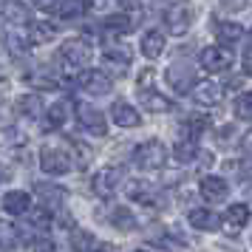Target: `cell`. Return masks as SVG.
<instances>
[{
  "label": "cell",
  "mask_w": 252,
  "mask_h": 252,
  "mask_svg": "<svg viewBox=\"0 0 252 252\" xmlns=\"http://www.w3.org/2000/svg\"><path fill=\"white\" fill-rule=\"evenodd\" d=\"M136 164L142 170H159L164 167V161H167V148L161 145L159 139H148V142H142L136 148Z\"/></svg>",
  "instance_id": "cell-1"
},
{
  "label": "cell",
  "mask_w": 252,
  "mask_h": 252,
  "mask_svg": "<svg viewBox=\"0 0 252 252\" xmlns=\"http://www.w3.org/2000/svg\"><path fill=\"white\" fill-rule=\"evenodd\" d=\"M198 63L210 74H221V71H227L232 65V51H229V46H207L198 54Z\"/></svg>",
  "instance_id": "cell-2"
},
{
  "label": "cell",
  "mask_w": 252,
  "mask_h": 252,
  "mask_svg": "<svg viewBox=\"0 0 252 252\" xmlns=\"http://www.w3.org/2000/svg\"><path fill=\"white\" fill-rule=\"evenodd\" d=\"M94 57V48L80 40V37H74V40H65L63 46H60V60H65L68 65H88Z\"/></svg>",
  "instance_id": "cell-3"
},
{
  "label": "cell",
  "mask_w": 252,
  "mask_h": 252,
  "mask_svg": "<svg viewBox=\"0 0 252 252\" xmlns=\"http://www.w3.org/2000/svg\"><path fill=\"white\" fill-rule=\"evenodd\" d=\"M164 20H167V32L176 37H182L190 26H193L195 20V12L193 6H187V3H179V6H173V9H167V14H164Z\"/></svg>",
  "instance_id": "cell-4"
},
{
  "label": "cell",
  "mask_w": 252,
  "mask_h": 252,
  "mask_svg": "<svg viewBox=\"0 0 252 252\" xmlns=\"http://www.w3.org/2000/svg\"><path fill=\"white\" fill-rule=\"evenodd\" d=\"M40 167L48 176H65L71 170V156H65L57 148H43V153H40Z\"/></svg>",
  "instance_id": "cell-5"
},
{
  "label": "cell",
  "mask_w": 252,
  "mask_h": 252,
  "mask_svg": "<svg viewBox=\"0 0 252 252\" xmlns=\"http://www.w3.org/2000/svg\"><path fill=\"white\" fill-rule=\"evenodd\" d=\"M91 187L94 193L99 195V198H111L116 195V187H119V170L116 167H102V170L94 173L91 179Z\"/></svg>",
  "instance_id": "cell-6"
},
{
  "label": "cell",
  "mask_w": 252,
  "mask_h": 252,
  "mask_svg": "<svg viewBox=\"0 0 252 252\" xmlns=\"http://www.w3.org/2000/svg\"><path fill=\"white\" fill-rule=\"evenodd\" d=\"M164 80L170 82L176 91H190V88H195V71L193 65H184V63H173L170 68H167V74H164Z\"/></svg>",
  "instance_id": "cell-7"
},
{
  "label": "cell",
  "mask_w": 252,
  "mask_h": 252,
  "mask_svg": "<svg viewBox=\"0 0 252 252\" xmlns=\"http://www.w3.org/2000/svg\"><path fill=\"white\" fill-rule=\"evenodd\" d=\"M80 88H85L88 94H94V96H102V94H108L111 88H114V82H111V77L105 74V71H82L80 74Z\"/></svg>",
  "instance_id": "cell-8"
},
{
  "label": "cell",
  "mask_w": 252,
  "mask_h": 252,
  "mask_svg": "<svg viewBox=\"0 0 252 252\" xmlns=\"http://www.w3.org/2000/svg\"><path fill=\"white\" fill-rule=\"evenodd\" d=\"M77 119H80V125L88 130V133H94V136H105V130H108V125H105V116L96 111V108H91V105H80L77 108Z\"/></svg>",
  "instance_id": "cell-9"
},
{
  "label": "cell",
  "mask_w": 252,
  "mask_h": 252,
  "mask_svg": "<svg viewBox=\"0 0 252 252\" xmlns=\"http://www.w3.org/2000/svg\"><path fill=\"white\" fill-rule=\"evenodd\" d=\"M139 105H142L145 111H156V114H167V111L176 108L167 96H161V94L153 91V88H139Z\"/></svg>",
  "instance_id": "cell-10"
},
{
  "label": "cell",
  "mask_w": 252,
  "mask_h": 252,
  "mask_svg": "<svg viewBox=\"0 0 252 252\" xmlns=\"http://www.w3.org/2000/svg\"><path fill=\"white\" fill-rule=\"evenodd\" d=\"M34 193L43 198V207L48 210V204L51 207H57V204H63L65 198H68V190L65 187H60V184H51V182H37L34 184Z\"/></svg>",
  "instance_id": "cell-11"
},
{
  "label": "cell",
  "mask_w": 252,
  "mask_h": 252,
  "mask_svg": "<svg viewBox=\"0 0 252 252\" xmlns=\"http://www.w3.org/2000/svg\"><path fill=\"white\" fill-rule=\"evenodd\" d=\"M193 99L198 105H218L224 99V91H221V85H216V82H195Z\"/></svg>",
  "instance_id": "cell-12"
},
{
  "label": "cell",
  "mask_w": 252,
  "mask_h": 252,
  "mask_svg": "<svg viewBox=\"0 0 252 252\" xmlns=\"http://www.w3.org/2000/svg\"><path fill=\"white\" fill-rule=\"evenodd\" d=\"M201 193H204L207 201H221V198H227L229 184L221 176H204L201 179Z\"/></svg>",
  "instance_id": "cell-13"
},
{
  "label": "cell",
  "mask_w": 252,
  "mask_h": 252,
  "mask_svg": "<svg viewBox=\"0 0 252 252\" xmlns=\"http://www.w3.org/2000/svg\"><path fill=\"white\" fill-rule=\"evenodd\" d=\"M111 119H114L119 127H136L139 125V111L133 108V105H127V102H114Z\"/></svg>",
  "instance_id": "cell-14"
},
{
  "label": "cell",
  "mask_w": 252,
  "mask_h": 252,
  "mask_svg": "<svg viewBox=\"0 0 252 252\" xmlns=\"http://www.w3.org/2000/svg\"><path fill=\"white\" fill-rule=\"evenodd\" d=\"M3 210L12 213V216H23L32 210V198L23 193V190H12V193L3 195Z\"/></svg>",
  "instance_id": "cell-15"
},
{
  "label": "cell",
  "mask_w": 252,
  "mask_h": 252,
  "mask_svg": "<svg viewBox=\"0 0 252 252\" xmlns=\"http://www.w3.org/2000/svg\"><path fill=\"white\" fill-rule=\"evenodd\" d=\"M3 17H6L9 23H14V26H29L32 23V14H29V9H26V3H20V0H6V3H3Z\"/></svg>",
  "instance_id": "cell-16"
},
{
  "label": "cell",
  "mask_w": 252,
  "mask_h": 252,
  "mask_svg": "<svg viewBox=\"0 0 252 252\" xmlns=\"http://www.w3.org/2000/svg\"><path fill=\"white\" fill-rule=\"evenodd\" d=\"M43 111H46V105H43V96H40V94H23V96L17 99V114L20 116L37 119Z\"/></svg>",
  "instance_id": "cell-17"
},
{
  "label": "cell",
  "mask_w": 252,
  "mask_h": 252,
  "mask_svg": "<svg viewBox=\"0 0 252 252\" xmlns=\"http://www.w3.org/2000/svg\"><path fill=\"white\" fill-rule=\"evenodd\" d=\"M164 46H167V40H164V34H161L159 29H153V32H148V34L142 37V54L150 57V60L161 57Z\"/></svg>",
  "instance_id": "cell-18"
},
{
  "label": "cell",
  "mask_w": 252,
  "mask_h": 252,
  "mask_svg": "<svg viewBox=\"0 0 252 252\" xmlns=\"http://www.w3.org/2000/svg\"><path fill=\"white\" fill-rule=\"evenodd\" d=\"M130 57H133V54H130V48L125 46V43H119V46H108L102 51V60L105 63H108V65H119V68H125V65H130Z\"/></svg>",
  "instance_id": "cell-19"
},
{
  "label": "cell",
  "mask_w": 252,
  "mask_h": 252,
  "mask_svg": "<svg viewBox=\"0 0 252 252\" xmlns=\"http://www.w3.org/2000/svg\"><path fill=\"white\" fill-rule=\"evenodd\" d=\"M68 108H71V102L68 99H63V102H57V105H51L48 108V116H46V122H43V130H57L65 119H68Z\"/></svg>",
  "instance_id": "cell-20"
},
{
  "label": "cell",
  "mask_w": 252,
  "mask_h": 252,
  "mask_svg": "<svg viewBox=\"0 0 252 252\" xmlns=\"http://www.w3.org/2000/svg\"><path fill=\"white\" fill-rule=\"evenodd\" d=\"M187 221H190L195 229H204V232L218 229V216L213 213V210H193V213L187 216Z\"/></svg>",
  "instance_id": "cell-21"
},
{
  "label": "cell",
  "mask_w": 252,
  "mask_h": 252,
  "mask_svg": "<svg viewBox=\"0 0 252 252\" xmlns=\"http://www.w3.org/2000/svg\"><path fill=\"white\" fill-rule=\"evenodd\" d=\"M224 221H227V229H232V232H238L247 221H250V207L247 204H232L227 210V216H224Z\"/></svg>",
  "instance_id": "cell-22"
},
{
  "label": "cell",
  "mask_w": 252,
  "mask_h": 252,
  "mask_svg": "<svg viewBox=\"0 0 252 252\" xmlns=\"http://www.w3.org/2000/svg\"><path fill=\"white\" fill-rule=\"evenodd\" d=\"M198 156H201V153H198V145L190 142V139H187V142H179V145L173 148V159L179 161V164H193Z\"/></svg>",
  "instance_id": "cell-23"
},
{
  "label": "cell",
  "mask_w": 252,
  "mask_h": 252,
  "mask_svg": "<svg viewBox=\"0 0 252 252\" xmlns=\"http://www.w3.org/2000/svg\"><path fill=\"white\" fill-rule=\"evenodd\" d=\"M102 29L108 34H127V32H133V23L127 20L125 14H111V17L102 20Z\"/></svg>",
  "instance_id": "cell-24"
},
{
  "label": "cell",
  "mask_w": 252,
  "mask_h": 252,
  "mask_svg": "<svg viewBox=\"0 0 252 252\" xmlns=\"http://www.w3.org/2000/svg\"><path fill=\"white\" fill-rule=\"evenodd\" d=\"M184 130H187L190 142H195V139L201 136V133H207V130H210V116H207V114H193L190 119H187Z\"/></svg>",
  "instance_id": "cell-25"
},
{
  "label": "cell",
  "mask_w": 252,
  "mask_h": 252,
  "mask_svg": "<svg viewBox=\"0 0 252 252\" xmlns=\"http://www.w3.org/2000/svg\"><path fill=\"white\" fill-rule=\"evenodd\" d=\"M216 37L218 43H238L241 37H244V29H241L238 23H218L216 26Z\"/></svg>",
  "instance_id": "cell-26"
},
{
  "label": "cell",
  "mask_w": 252,
  "mask_h": 252,
  "mask_svg": "<svg viewBox=\"0 0 252 252\" xmlns=\"http://www.w3.org/2000/svg\"><path fill=\"white\" fill-rule=\"evenodd\" d=\"M71 247L77 252H94V232L74 227L71 229Z\"/></svg>",
  "instance_id": "cell-27"
},
{
  "label": "cell",
  "mask_w": 252,
  "mask_h": 252,
  "mask_svg": "<svg viewBox=\"0 0 252 252\" xmlns=\"http://www.w3.org/2000/svg\"><path fill=\"white\" fill-rule=\"evenodd\" d=\"M88 6L91 3H85V0H65L63 6H57V12L63 20H74V17H80L82 12H88Z\"/></svg>",
  "instance_id": "cell-28"
},
{
  "label": "cell",
  "mask_w": 252,
  "mask_h": 252,
  "mask_svg": "<svg viewBox=\"0 0 252 252\" xmlns=\"http://www.w3.org/2000/svg\"><path fill=\"white\" fill-rule=\"evenodd\" d=\"M111 221H114V227L122 229V232H130V229L136 227V218H133V213H130V210H125V207H116L114 216H111Z\"/></svg>",
  "instance_id": "cell-29"
},
{
  "label": "cell",
  "mask_w": 252,
  "mask_h": 252,
  "mask_svg": "<svg viewBox=\"0 0 252 252\" xmlns=\"http://www.w3.org/2000/svg\"><path fill=\"white\" fill-rule=\"evenodd\" d=\"M57 34V29L48 23H32V34H29V40L32 43H48L51 37Z\"/></svg>",
  "instance_id": "cell-30"
},
{
  "label": "cell",
  "mask_w": 252,
  "mask_h": 252,
  "mask_svg": "<svg viewBox=\"0 0 252 252\" xmlns=\"http://www.w3.org/2000/svg\"><path fill=\"white\" fill-rule=\"evenodd\" d=\"M235 116L252 122V94H241L238 99H235Z\"/></svg>",
  "instance_id": "cell-31"
},
{
  "label": "cell",
  "mask_w": 252,
  "mask_h": 252,
  "mask_svg": "<svg viewBox=\"0 0 252 252\" xmlns=\"http://www.w3.org/2000/svg\"><path fill=\"white\" fill-rule=\"evenodd\" d=\"M32 213V224H34L37 229H48V224H51V213H48L46 207H34V210H29Z\"/></svg>",
  "instance_id": "cell-32"
},
{
  "label": "cell",
  "mask_w": 252,
  "mask_h": 252,
  "mask_svg": "<svg viewBox=\"0 0 252 252\" xmlns=\"http://www.w3.org/2000/svg\"><path fill=\"white\" fill-rule=\"evenodd\" d=\"M6 40H9V48H12L14 54H20V51H26V48H29L26 34H17L14 29H6Z\"/></svg>",
  "instance_id": "cell-33"
},
{
  "label": "cell",
  "mask_w": 252,
  "mask_h": 252,
  "mask_svg": "<svg viewBox=\"0 0 252 252\" xmlns=\"http://www.w3.org/2000/svg\"><path fill=\"white\" fill-rule=\"evenodd\" d=\"M14 241H17V229H14V224L0 221V244H3V250H6V247H12Z\"/></svg>",
  "instance_id": "cell-34"
},
{
  "label": "cell",
  "mask_w": 252,
  "mask_h": 252,
  "mask_svg": "<svg viewBox=\"0 0 252 252\" xmlns=\"http://www.w3.org/2000/svg\"><path fill=\"white\" fill-rule=\"evenodd\" d=\"M32 6L40 9V12H54V9L60 6V0H32Z\"/></svg>",
  "instance_id": "cell-35"
},
{
  "label": "cell",
  "mask_w": 252,
  "mask_h": 252,
  "mask_svg": "<svg viewBox=\"0 0 252 252\" xmlns=\"http://www.w3.org/2000/svg\"><path fill=\"white\" fill-rule=\"evenodd\" d=\"M221 3V9H227V12H241L244 6H247V0H218Z\"/></svg>",
  "instance_id": "cell-36"
},
{
  "label": "cell",
  "mask_w": 252,
  "mask_h": 252,
  "mask_svg": "<svg viewBox=\"0 0 252 252\" xmlns=\"http://www.w3.org/2000/svg\"><path fill=\"white\" fill-rule=\"evenodd\" d=\"M34 252H54V244L46 238H40V241H34Z\"/></svg>",
  "instance_id": "cell-37"
},
{
  "label": "cell",
  "mask_w": 252,
  "mask_h": 252,
  "mask_svg": "<svg viewBox=\"0 0 252 252\" xmlns=\"http://www.w3.org/2000/svg\"><path fill=\"white\" fill-rule=\"evenodd\" d=\"M241 148H244V153H247V156L252 159V130L247 133V136H244V142H241Z\"/></svg>",
  "instance_id": "cell-38"
},
{
  "label": "cell",
  "mask_w": 252,
  "mask_h": 252,
  "mask_svg": "<svg viewBox=\"0 0 252 252\" xmlns=\"http://www.w3.org/2000/svg\"><path fill=\"white\" fill-rule=\"evenodd\" d=\"M241 63H244V71H247V74H250V77H252V51H247V54H244V60H241Z\"/></svg>",
  "instance_id": "cell-39"
},
{
  "label": "cell",
  "mask_w": 252,
  "mask_h": 252,
  "mask_svg": "<svg viewBox=\"0 0 252 252\" xmlns=\"http://www.w3.org/2000/svg\"><path fill=\"white\" fill-rule=\"evenodd\" d=\"M122 9H139V0H119Z\"/></svg>",
  "instance_id": "cell-40"
},
{
  "label": "cell",
  "mask_w": 252,
  "mask_h": 252,
  "mask_svg": "<svg viewBox=\"0 0 252 252\" xmlns=\"http://www.w3.org/2000/svg\"><path fill=\"white\" fill-rule=\"evenodd\" d=\"M94 252H119V250L111 247V244H99V247H94Z\"/></svg>",
  "instance_id": "cell-41"
},
{
  "label": "cell",
  "mask_w": 252,
  "mask_h": 252,
  "mask_svg": "<svg viewBox=\"0 0 252 252\" xmlns=\"http://www.w3.org/2000/svg\"><path fill=\"white\" fill-rule=\"evenodd\" d=\"M250 51H252V34H250Z\"/></svg>",
  "instance_id": "cell-42"
},
{
  "label": "cell",
  "mask_w": 252,
  "mask_h": 252,
  "mask_svg": "<svg viewBox=\"0 0 252 252\" xmlns=\"http://www.w3.org/2000/svg\"><path fill=\"white\" fill-rule=\"evenodd\" d=\"M136 252H148V250H136Z\"/></svg>",
  "instance_id": "cell-43"
},
{
  "label": "cell",
  "mask_w": 252,
  "mask_h": 252,
  "mask_svg": "<svg viewBox=\"0 0 252 252\" xmlns=\"http://www.w3.org/2000/svg\"><path fill=\"white\" fill-rule=\"evenodd\" d=\"M0 252H9V250H0Z\"/></svg>",
  "instance_id": "cell-44"
}]
</instances>
